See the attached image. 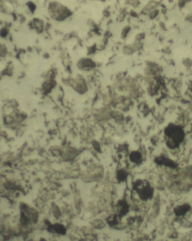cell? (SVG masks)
Returning <instances> with one entry per match:
<instances>
[{
    "mask_svg": "<svg viewBox=\"0 0 192 241\" xmlns=\"http://www.w3.org/2000/svg\"><path fill=\"white\" fill-rule=\"evenodd\" d=\"M51 12L53 13L54 17L56 19V17H59V19L62 18L64 19V17H66L68 15V10L66 8H64L63 6L59 7V6L54 5L53 6L50 7Z\"/></svg>",
    "mask_w": 192,
    "mask_h": 241,
    "instance_id": "obj_1",
    "label": "cell"
}]
</instances>
